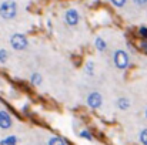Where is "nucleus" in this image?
<instances>
[{
	"label": "nucleus",
	"instance_id": "nucleus-1",
	"mask_svg": "<svg viewBox=\"0 0 147 145\" xmlns=\"http://www.w3.org/2000/svg\"><path fill=\"white\" fill-rule=\"evenodd\" d=\"M17 14V4L13 0H6L0 4V17L4 20H11Z\"/></svg>",
	"mask_w": 147,
	"mask_h": 145
},
{
	"label": "nucleus",
	"instance_id": "nucleus-2",
	"mask_svg": "<svg viewBox=\"0 0 147 145\" xmlns=\"http://www.w3.org/2000/svg\"><path fill=\"white\" fill-rule=\"evenodd\" d=\"M113 63H114L116 68L126 70L130 65V57L124 50H116L113 53Z\"/></svg>",
	"mask_w": 147,
	"mask_h": 145
},
{
	"label": "nucleus",
	"instance_id": "nucleus-3",
	"mask_svg": "<svg viewBox=\"0 0 147 145\" xmlns=\"http://www.w3.org/2000/svg\"><path fill=\"white\" fill-rule=\"evenodd\" d=\"M10 46L14 48V50H26V47L29 46V41H27V37L24 34H20V33H16L10 37Z\"/></svg>",
	"mask_w": 147,
	"mask_h": 145
},
{
	"label": "nucleus",
	"instance_id": "nucleus-4",
	"mask_svg": "<svg viewBox=\"0 0 147 145\" xmlns=\"http://www.w3.org/2000/svg\"><path fill=\"white\" fill-rule=\"evenodd\" d=\"M64 21L69 24V26H77L79 21H80V14L76 9H69L66 13H64Z\"/></svg>",
	"mask_w": 147,
	"mask_h": 145
},
{
	"label": "nucleus",
	"instance_id": "nucleus-5",
	"mask_svg": "<svg viewBox=\"0 0 147 145\" xmlns=\"http://www.w3.org/2000/svg\"><path fill=\"white\" fill-rule=\"evenodd\" d=\"M101 104H103V97H101L100 93L93 91V93H90V94L87 96V105H89L90 108L97 110V108L101 107Z\"/></svg>",
	"mask_w": 147,
	"mask_h": 145
},
{
	"label": "nucleus",
	"instance_id": "nucleus-6",
	"mask_svg": "<svg viewBox=\"0 0 147 145\" xmlns=\"http://www.w3.org/2000/svg\"><path fill=\"white\" fill-rule=\"evenodd\" d=\"M11 125H13V121H11L10 114L7 111L1 110L0 111V128L1 130H9V128H11Z\"/></svg>",
	"mask_w": 147,
	"mask_h": 145
},
{
	"label": "nucleus",
	"instance_id": "nucleus-7",
	"mask_svg": "<svg viewBox=\"0 0 147 145\" xmlns=\"http://www.w3.org/2000/svg\"><path fill=\"white\" fill-rule=\"evenodd\" d=\"M117 108L121 110V111L129 110V108H130V100L126 98V97H120V98L117 100Z\"/></svg>",
	"mask_w": 147,
	"mask_h": 145
},
{
	"label": "nucleus",
	"instance_id": "nucleus-8",
	"mask_svg": "<svg viewBox=\"0 0 147 145\" xmlns=\"http://www.w3.org/2000/svg\"><path fill=\"white\" fill-rule=\"evenodd\" d=\"M94 47H96L97 51L103 53V51L107 50V43H106L101 37H96V39H94Z\"/></svg>",
	"mask_w": 147,
	"mask_h": 145
},
{
	"label": "nucleus",
	"instance_id": "nucleus-9",
	"mask_svg": "<svg viewBox=\"0 0 147 145\" xmlns=\"http://www.w3.org/2000/svg\"><path fill=\"white\" fill-rule=\"evenodd\" d=\"M42 81H43V77H42V74L40 73H33L32 74V77H30V83L33 84V86H40L42 84Z\"/></svg>",
	"mask_w": 147,
	"mask_h": 145
},
{
	"label": "nucleus",
	"instance_id": "nucleus-10",
	"mask_svg": "<svg viewBox=\"0 0 147 145\" xmlns=\"http://www.w3.org/2000/svg\"><path fill=\"white\" fill-rule=\"evenodd\" d=\"M84 71H86V74H87L89 77H93V76H94V63H93L92 60H89V61L86 63Z\"/></svg>",
	"mask_w": 147,
	"mask_h": 145
},
{
	"label": "nucleus",
	"instance_id": "nucleus-11",
	"mask_svg": "<svg viewBox=\"0 0 147 145\" xmlns=\"http://www.w3.org/2000/svg\"><path fill=\"white\" fill-rule=\"evenodd\" d=\"M47 145H67V144H66V141L61 137H50L49 141H47Z\"/></svg>",
	"mask_w": 147,
	"mask_h": 145
},
{
	"label": "nucleus",
	"instance_id": "nucleus-12",
	"mask_svg": "<svg viewBox=\"0 0 147 145\" xmlns=\"http://www.w3.org/2000/svg\"><path fill=\"white\" fill-rule=\"evenodd\" d=\"M0 145H17V138H16L14 135L6 137L4 140L0 141Z\"/></svg>",
	"mask_w": 147,
	"mask_h": 145
},
{
	"label": "nucleus",
	"instance_id": "nucleus-13",
	"mask_svg": "<svg viewBox=\"0 0 147 145\" xmlns=\"http://www.w3.org/2000/svg\"><path fill=\"white\" fill-rule=\"evenodd\" d=\"M139 141L142 145H147V128H143L139 134Z\"/></svg>",
	"mask_w": 147,
	"mask_h": 145
},
{
	"label": "nucleus",
	"instance_id": "nucleus-14",
	"mask_svg": "<svg viewBox=\"0 0 147 145\" xmlns=\"http://www.w3.org/2000/svg\"><path fill=\"white\" fill-rule=\"evenodd\" d=\"M80 137H82L83 140H86V141H93V135H92L87 130H82V131H80Z\"/></svg>",
	"mask_w": 147,
	"mask_h": 145
},
{
	"label": "nucleus",
	"instance_id": "nucleus-15",
	"mask_svg": "<svg viewBox=\"0 0 147 145\" xmlns=\"http://www.w3.org/2000/svg\"><path fill=\"white\" fill-rule=\"evenodd\" d=\"M7 57H9V53H7V50H4V48H0V63H6L7 61Z\"/></svg>",
	"mask_w": 147,
	"mask_h": 145
},
{
	"label": "nucleus",
	"instance_id": "nucleus-16",
	"mask_svg": "<svg viewBox=\"0 0 147 145\" xmlns=\"http://www.w3.org/2000/svg\"><path fill=\"white\" fill-rule=\"evenodd\" d=\"M139 36H140L143 40H147V27L143 26V27H140V29H139Z\"/></svg>",
	"mask_w": 147,
	"mask_h": 145
},
{
	"label": "nucleus",
	"instance_id": "nucleus-17",
	"mask_svg": "<svg viewBox=\"0 0 147 145\" xmlns=\"http://www.w3.org/2000/svg\"><path fill=\"white\" fill-rule=\"evenodd\" d=\"M110 1H111L113 6H116V7H123V6L126 4L127 0H110Z\"/></svg>",
	"mask_w": 147,
	"mask_h": 145
},
{
	"label": "nucleus",
	"instance_id": "nucleus-18",
	"mask_svg": "<svg viewBox=\"0 0 147 145\" xmlns=\"http://www.w3.org/2000/svg\"><path fill=\"white\" fill-rule=\"evenodd\" d=\"M133 3H134L136 6H139V7H144V6H147V0H133Z\"/></svg>",
	"mask_w": 147,
	"mask_h": 145
},
{
	"label": "nucleus",
	"instance_id": "nucleus-19",
	"mask_svg": "<svg viewBox=\"0 0 147 145\" xmlns=\"http://www.w3.org/2000/svg\"><path fill=\"white\" fill-rule=\"evenodd\" d=\"M140 48L144 51V53H147V40H144V41H142V44H140Z\"/></svg>",
	"mask_w": 147,
	"mask_h": 145
},
{
	"label": "nucleus",
	"instance_id": "nucleus-20",
	"mask_svg": "<svg viewBox=\"0 0 147 145\" xmlns=\"http://www.w3.org/2000/svg\"><path fill=\"white\" fill-rule=\"evenodd\" d=\"M146 118H147V108H146Z\"/></svg>",
	"mask_w": 147,
	"mask_h": 145
}]
</instances>
